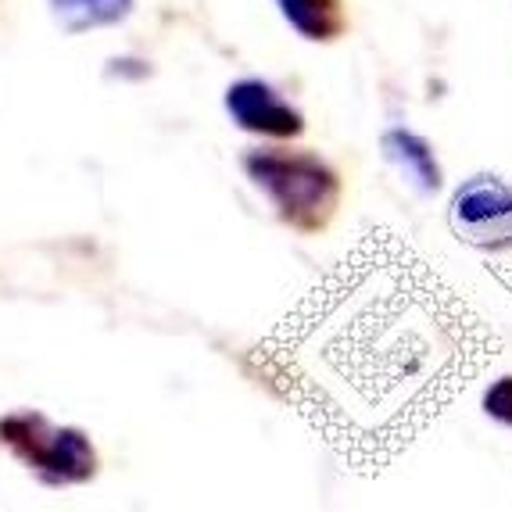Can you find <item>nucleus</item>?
Returning <instances> with one entry per match:
<instances>
[{
  "label": "nucleus",
  "instance_id": "5",
  "mask_svg": "<svg viewBox=\"0 0 512 512\" xmlns=\"http://www.w3.org/2000/svg\"><path fill=\"white\" fill-rule=\"evenodd\" d=\"M384 154L416 190L430 194L441 187V165L423 137H416L409 129H391V133H384Z\"/></svg>",
  "mask_w": 512,
  "mask_h": 512
},
{
  "label": "nucleus",
  "instance_id": "8",
  "mask_svg": "<svg viewBox=\"0 0 512 512\" xmlns=\"http://www.w3.org/2000/svg\"><path fill=\"white\" fill-rule=\"evenodd\" d=\"M484 412L487 416H495L498 423H505V427H512V376H505V380L487 387Z\"/></svg>",
  "mask_w": 512,
  "mask_h": 512
},
{
  "label": "nucleus",
  "instance_id": "4",
  "mask_svg": "<svg viewBox=\"0 0 512 512\" xmlns=\"http://www.w3.org/2000/svg\"><path fill=\"white\" fill-rule=\"evenodd\" d=\"M226 111L240 129L258 133V137H298L305 122L291 101H283L280 90L265 79H240L226 90Z\"/></svg>",
  "mask_w": 512,
  "mask_h": 512
},
{
  "label": "nucleus",
  "instance_id": "7",
  "mask_svg": "<svg viewBox=\"0 0 512 512\" xmlns=\"http://www.w3.org/2000/svg\"><path fill=\"white\" fill-rule=\"evenodd\" d=\"M65 29H94L119 22L133 0H51Z\"/></svg>",
  "mask_w": 512,
  "mask_h": 512
},
{
  "label": "nucleus",
  "instance_id": "1",
  "mask_svg": "<svg viewBox=\"0 0 512 512\" xmlns=\"http://www.w3.org/2000/svg\"><path fill=\"white\" fill-rule=\"evenodd\" d=\"M244 169L258 190L269 194L276 212L301 230H316L330 219L337 205V172L305 151H283V147H258L244 158Z\"/></svg>",
  "mask_w": 512,
  "mask_h": 512
},
{
  "label": "nucleus",
  "instance_id": "3",
  "mask_svg": "<svg viewBox=\"0 0 512 512\" xmlns=\"http://www.w3.org/2000/svg\"><path fill=\"white\" fill-rule=\"evenodd\" d=\"M452 226L459 240L487 255L512 251V187L498 176H473L452 197Z\"/></svg>",
  "mask_w": 512,
  "mask_h": 512
},
{
  "label": "nucleus",
  "instance_id": "2",
  "mask_svg": "<svg viewBox=\"0 0 512 512\" xmlns=\"http://www.w3.org/2000/svg\"><path fill=\"white\" fill-rule=\"evenodd\" d=\"M0 434V441H8L47 480L72 484L94 473V448L76 430H54L40 416H11L8 423H0Z\"/></svg>",
  "mask_w": 512,
  "mask_h": 512
},
{
  "label": "nucleus",
  "instance_id": "6",
  "mask_svg": "<svg viewBox=\"0 0 512 512\" xmlns=\"http://www.w3.org/2000/svg\"><path fill=\"white\" fill-rule=\"evenodd\" d=\"M287 26L305 40H333L344 29L341 0H276Z\"/></svg>",
  "mask_w": 512,
  "mask_h": 512
}]
</instances>
